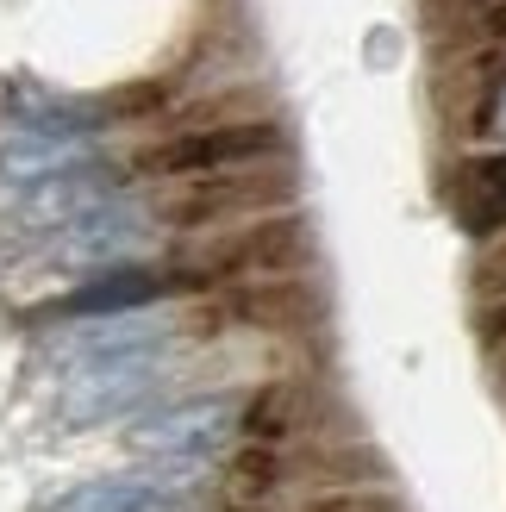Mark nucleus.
Listing matches in <instances>:
<instances>
[{
  "mask_svg": "<svg viewBox=\"0 0 506 512\" xmlns=\"http://www.w3.org/2000/svg\"><path fill=\"white\" fill-rule=\"evenodd\" d=\"M232 431H238V400L232 394H194V400H175L163 413L138 419L132 450L150 456L169 481V475H194L207 456H219Z\"/></svg>",
  "mask_w": 506,
  "mask_h": 512,
  "instance_id": "f257e3e1",
  "label": "nucleus"
},
{
  "mask_svg": "<svg viewBox=\"0 0 506 512\" xmlns=\"http://www.w3.org/2000/svg\"><path fill=\"white\" fill-rule=\"evenodd\" d=\"M169 375V350H132V356H107V363H75L63 375V413L75 425H100L144 406Z\"/></svg>",
  "mask_w": 506,
  "mask_h": 512,
  "instance_id": "f03ea898",
  "label": "nucleus"
},
{
  "mask_svg": "<svg viewBox=\"0 0 506 512\" xmlns=\"http://www.w3.org/2000/svg\"><path fill=\"white\" fill-rule=\"evenodd\" d=\"M150 244V219L138 200H107L100 213L75 219L57 232V256L63 263H100V269H125L132 256Z\"/></svg>",
  "mask_w": 506,
  "mask_h": 512,
  "instance_id": "7ed1b4c3",
  "label": "nucleus"
},
{
  "mask_svg": "<svg viewBox=\"0 0 506 512\" xmlns=\"http://www.w3.org/2000/svg\"><path fill=\"white\" fill-rule=\"evenodd\" d=\"M94 169V138L88 132H44V125H19L0 144V182L7 188H44L57 175Z\"/></svg>",
  "mask_w": 506,
  "mask_h": 512,
  "instance_id": "20e7f679",
  "label": "nucleus"
},
{
  "mask_svg": "<svg viewBox=\"0 0 506 512\" xmlns=\"http://www.w3.org/2000/svg\"><path fill=\"white\" fill-rule=\"evenodd\" d=\"M107 200H119V194H113V175L94 163V169L57 175V182H44V188H25L19 219H25V225H50V232H63V225H75V219L100 213Z\"/></svg>",
  "mask_w": 506,
  "mask_h": 512,
  "instance_id": "39448f33",
  "label": "nucleus"
},
{
  "mask_svg": "<svg viewBox=\"0 0 506 512\" xmlns=\"http://www.w3.org/2000/svg\"><path fill=\"white\" fill-rule=\"evenodd\" d=\"M157 294H169V281L163 275H150V269H138V263H125V269H100L88 288H75V294H63V306L57 313L69 319H119V313H144Z\"/></svg>",
  "mask_w": 506,
  "mask_h": 512,
  "instance_id": "423d86ee",
  "label": "nucleus"
},
{
  "mask_svg": "<svg viewBox=\"0 0 506 512\" xmlns=\"http://www.w3.org/2000/svg\"><path fill=\"white\" fill-rule=\"evenodd\" d=\"M163 344H169L163 319H150V313H119V319H88V325H75L69 338H63V356H69V369H75V363L132 356V350H163Z\"/></svg>",
  "mask_w": 506,
  "mask_h": 512,
  "instance_id": "0eeeda50",
  "label": "nucleus"
},
{
  "mask_svg": "<svg viewBox=\"0 0 506 512\" xmlns=\"http://www.w3.org/2000/svg\"><path fill=\"white\" fill-rule=\"evenodd\" d=\"M50 512H182L163 481H132V475H100V481H75L50 500Z\"/></svg>",
  "mask_w": 506,
  "mask_h": 512,
  "instance_id": "6e6552de",
  "label": "nucleus"
},
{
  "mask_svg": "<svg viewBox=\"0 0 506 512\" xmlns=\"http://www.w3.org/2000/svg\"><path fill=\"white\" fill-rule=\"evenodd\" d=\"M500 125H506V100H500Z\"/></svg>",
  "mask_w": 506,
  "mask_h": 512,
  "instance_id": "1a4fd4ad",
  "label": "nucleus"
}]
</instances>
